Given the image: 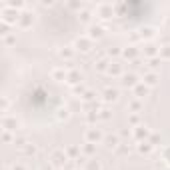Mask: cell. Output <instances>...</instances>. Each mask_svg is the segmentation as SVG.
I'll return each mask as SVG.
<instances>
[{"label": "cell", "mask_w": 170, "mask_h": 170, "mask_svg": "<svg viewBox=\"0 0 170 170\" xmlns=\"http://www.w3.org/2000/svg\"><path fill=\"white\" fill-rule=\"evenodd\" d=\"M0 14H2V22H4V24H14L16 20L20 18V12H18V10L10 8V6H6V4L2 6V12H0Z\"/></svg>", "instance_id": "cell-1"}, {"label": "cell", "mask_w": 170, "mask_h": 170, "mask_svg": "<svg viewBox=\"0 0 170 170\" xmlns=\"http://www.w3.org/2000/svg\"><path fill=\"white\" fill-rule=\"evenodd\" d=\"M34 20V14H30V12H20V18H18V24L20 26H30V22Z\"/></svg>", "instance_id": "cell-2"}, {"label": "cell", "mask_w": 170, "mask_h": 170, "mask_svg": "<svg viewBox=\"0 0 170 170\" xmlns=\"http://www.w3.org/2000/svg\"><path fill=\"white\" fill-rule=\"evenodd\" d=\"M76 44H78V46L82 48V50H88V40H84V38H82V40H78Z\"/></svg>", "instance_id": "cell-3"}, {"label": "cell", "mask_w": 170, "mask_h": 170, "mask_svg": "<svg viewBox=\"0 0 170 170\" xmlns=\"http://www.w3.org/2000/svg\"><path fill=\"white\" fill-rule=\"evenodd\" d=\"M14 40H16V38H14L12 34H8V36H6V42H8V44H12V42H14Z\"/></svg>", "instance_id": "cell-4"}, {"label": "cell", "mask_w": 170, "mask_h": 170, "mask_svg": "<svg viewBox=\"0 0 170 170\" xmlns=\"http://www.w3.org/2000/svg\"><path fill=\"white\" fill-rule=\"evenodd\" d=\"M12 170H24V168H22V166H14Z\"/></svg>", "instance_id": "cell-5"}]
</instances>
